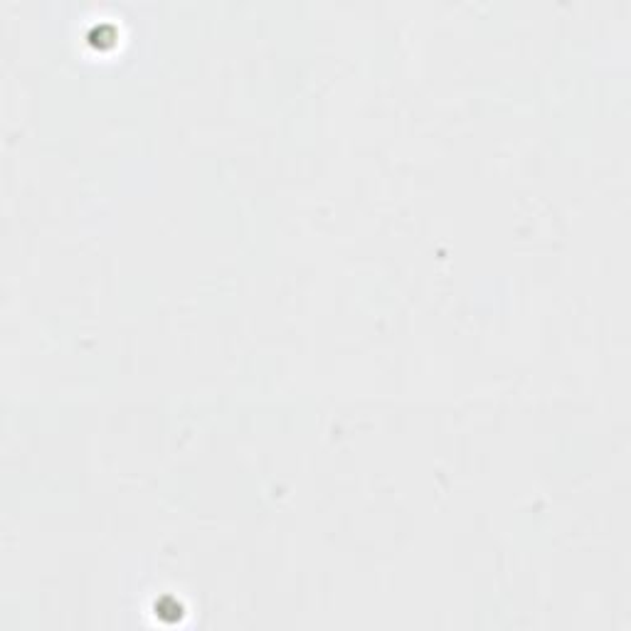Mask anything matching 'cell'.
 <instances>
[{
    "instance_id": "6da1fadb",
    "label": "cell",
    "mask_w": 631,
    "mask_h": 631,
    "mask_svg": "<svg viewBox=\"0 0 631 631\" xmlns=\"http://www.w3.org/2000/svg\"><path fill=\"white\" fill-rule=\"evenodd\" d=\"M118 40V25L108 23V20H101V23H96L94 27H91L89 32V42L96 47L99 52L108 50V47H113Z\"/></svg>"
},
{
    "instance_id": "7a4b0ae2",
    "label": "cell",
    "mask_w": 631,
    "mask_h": 631,
    "mask_svg": "<svg viewBox=\"0 0 631 631\" xmlns=\"http://www.w3.org/2000/svg\"><path fill=\"white\" fill-rule=\"evenodd\" d=\"M153 612H156V617H161V619H178V622H181L185 609L173 595H163L161 600H156Z\"/></svg>"
}]
</instances>
